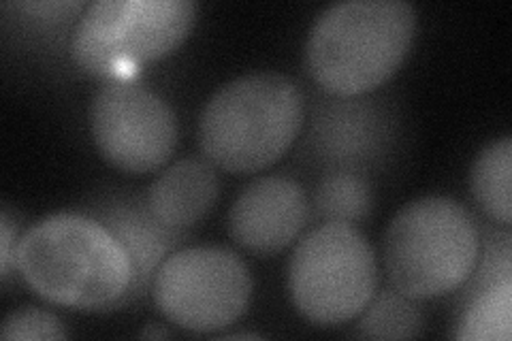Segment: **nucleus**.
<instances>
[{"mask_svg": "<svg viewBox=\"0 0 512 341\" xmlns=\"http://www.w3.org/2000/svg\"><path fill=\"white\" fill-rule=\"evenodd\" d=\"M22 280L45 301L71 310H114L131 288V263L105 226L82 214L39 220L15 256Z\"/></svg>", "mask_w": 512, "mask_h": 341, "instance_id": "nucleus-1", "label": "nucleus"}, {"mask_svg": "<svg viewBox=\"0 0 512 341\" xmlns=\"http://www.w3.org/2000/svg\"><path fill=\"white\" fill-rule=\"evenodd\" d=\"M416 9L406 0H344L310 28L306 69L335 96H359L387 81L408 56Z\"/></svg>", "mask_w": 512, "mask_h": 341, "instance_id": "nucleus-2", "label": "nucleus"}, {"mask_svg": "<svg viewBox=\"0 0 512 341\" xmlns=\"http://www.w3.org/2000/svg\"><path fill=\"white\" fill-rule=\"evenodd\" d=\"M306 103L291 77L246 73L218 88L199 118V148L214 167L254 173L278 162L295 143Z\"/></svg>", "mask_w": 512, "mask_h": 341, "instance_id": "nucleus-3", "label": "nucleus"}, {"mask_svg": "<svg viewBox=\"0 0 512 341\" xmlns=\"http://www.w3.org/2000/svg\"><path fill=\"white\" fill-rule=\"evenodd\" d=\"M478 254L472 214L446 197H423L404 205L384 233L389 280L412 301L442 297L466 284Z\"/></svg>", "mask_w": 512, "mask_h": 341, "instance_id": "nucleus-4", "label": "nucleus"}, {"mask_svg": "<svg viewBox=\"0 0 512 341\" xmlns=\"http://www.w3.org/2000/svg\"><path fill=\"white\" fill-rule=\"evenodd\" d=\"M192 0H96L79 15L73 60L92 77L133 79L141 62L173 52L197 20Z\"/></svg>", "mask_w": 512, "mask_h": 341, "instance_id": "nucleus-5", "label": "nucleus"}, {"mask_svg": "<svg viewBox=\"0 0 512 341\" xmlns=\"http://www.w3.org/2000/svg\"><path fill=\"white\" fill-rule=\"evenodd\" d=\"M378 286L376 254L346 222H325L303 237L288 261V292L297 312L314 324L357 318Z\"/></svg>", "mask_w": 512, "mask_h": 341, "instance_id": "nucleus-6", "label": "nucleus"}, {"mask_svg": "<svg viewBox=\"0 0 512 341\" xmlns=\"http://www.w3.org/2000/svg\"><path fill=\"white\" fill-rule=\"evenodd\" d=\"M152 295L171 324L192 333H214L246 314L252 278L233 250L195 246L165 258L154 275Z\"/></svg>", "mask_w": 512, "mask_h": 341, "instance_id": "nucleus-7", "label": "nucleus"}, {"mask_svg": "<svg viewBox=\"0 0 512 341\" xmlns=\"http://www.w3.org/2000/svg\"><path fill=\"white\" fill-rule=\"evenodd\" d=\"M90 131L103 158L126 173L163 167L178 145L171 105L133 79H109L96 90Z\"/></svg>", "mask_w": 512, "mask_h": 341, "instance_id": "nucleus-8", "label": "nucleus"}, {"mask_svg": "<svg viewBox=\"0 0 512 341\" xmlns=\"http://www.w3.org/2000/svg\"><path fill=\"white\" fill-rule=\"evenodd\" d=\"M310 216L303 188L282 175L248 184L229 211L231 237L252 252L274 254L299 237Z\"/></svg>", "mask_w": 512, "mask_h": 341, "instance_id": "nucleus-9", "label": "nucleus"}, {"mask_svg": "<svg viewBox=\"0 0 512 341\" xmlns=\"http://www.w3.org/2000/svg\"><path fill=\"white\" fill-rule=\"evenodd\" d=\"M90 216L99 220L105 229L118 239L131 263V288L120 305L141 299L152 290L154 275L165 258L175 252L186 237V231L171 229L160 222L146 203L139 201H105L94 207Z\"/></svg>", "mask_w": 512, "mask_h": 341, "instance_id": "nucleus-10", "label": "nucleus"}, {"mask_svg": "<svg viewBox=\"0 0 512 341\" xmlns=\"http://www.w3.org/2000/svg\"><path fill=\"white\" fill-rule=\"evenodd\" d=\"M218 192L220 184L212 162L184 158L156 177L146 201L160 222L186 231L210 214Z\"/></svg>", "mask_w": 512, "mask_h": 341, "instance_id": "nucleus-11", "label": "nucleus"}, {"mask_svg": "<svg viewBox=\"0 0 512 341\" xmlns=\"http://www.w3.org/2000/svg\"><path fill=\"white\" fill-rule=\"evenodd\" d=\"M512 139L502 137L491 141L485 150L476 156L470 171V190L474 201L485 214L510 226L512 222Z\"/></svg>", "mask_w": 512, "mask_h": 341, "instance_id": "nucleus-12", "label": "nucleus"}, {"mask_svg": "<svg viewBox=\"0 0 512 341\" xmlns=\"http://www.w3.org/2000/svg\"><path fill=\"white\" fill-rule=\"evenodd\" d=\"M357 335L363 339H412L423 333V314L399 290H380L363 307Z\"/></svg>", "mask_w": 512, "mask_h": 341, "instance_id": "nucleus-13", "label": "nucleus"}, {"mask_svg": "<svg viewBox=\"0 0 512 341\" xmlns=\"http://www.w3.org/2000/svg\"><path fill=\"white\" fill-rule=\"evenodd\" d=\"M510 331L512 280H502L474 292V299L463 312L455 337L468 341H508Z\"/></svg>", "mask_w": 512, "mask_h": 341, "instance_id": "nucleus-14", "label": "nucleus"}, {"mask_svg": "<svg viewBox=\"0 0 512 341\" xmlns=\"http://www.w3.org/2000/svg\"><path fill=\"white\" fill-rule=\"evenodd\" d=\"M314 205L327 222H359L372 209V190L359 173L333 171L318 184Z\"/></svg>", "mask_w": 512, "mask_h": 341, "instance_id": "nucleus-15", "label": "nucleus"}, {"mask_svg": "<svg viewBox=\"0 0 512 341\" xmlns=\"http://www.w3.org/2000/svg\"><path fill=\"white\" fill-rule=\"evenodd\" d=\"M0 339H67V331L62 329V322L58 316L37 307H22V310H13L0 327Z\"/></svg>", "mask_w": 512, "mask_h": 341, "instance_id": "nucleus-16", "label": "nucleus"}, {"mask_svg": "<svg viewBox=\"0 0 512 341\" xmlns=\"http://www.w3.org/2000/svg\"><path fill=\"white\" fill-rule=\"evenodd\" d=\"M15 226L9 218L7 211H3V216H0V278L3 282L9 280L11 275V265L15 263V256H18V243H15Z\"/></svg>", "mask_w": 512, "mask_h": 341, "instance_id": "nucleus-17", "label": "nucleus"}, {"mask_svg": "<svg viewBox=\"0 0 512 341\" xmlns=\"http://www.w3.org/2000/svg\"><path fill=\"white\" fill-rule=\"evenodd\" d=\"M141 337H169L167 331H156V329H146L141 333Z\"/></svg>", "mask_w": 512, "mask_h": 341, "instance_id": "nucleus-18", "label": "nucleus"}, {"mask_svg": "<svg viewBox=\"0 0 512 341\" xmlns=\"http://www.w3.org/2000/svg\"><path fill=\"white\" fill-rule=\"evenodd\" d=\"M229 339H256L259 335L256 333H235V335H227Z\"/></svg>", "mask_w": 512, "mask_h": 341, "instance_id": "nucleus-19", "label": "nucleus"}]
</instances>
